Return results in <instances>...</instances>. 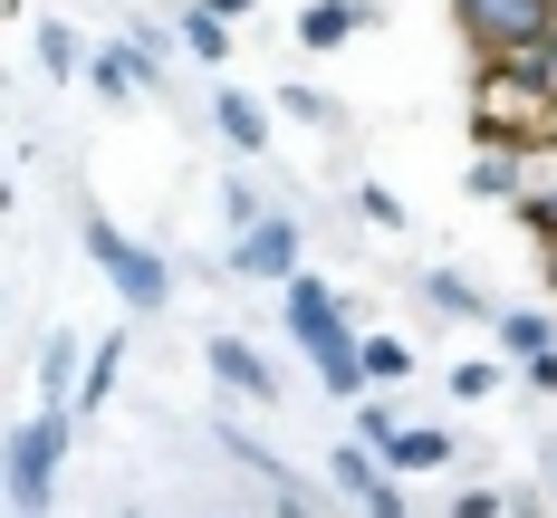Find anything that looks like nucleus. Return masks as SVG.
I'll return each instance as SVG.
<instances>
[{"instance_id": "1", "label": "nucleus", "mask_w": 557, "mask_h": 518, "mask_svg": "<svg viewBox=\"0 0 557 518\" xmlns=\"http://www.w3.org/2000/svg\"><path fill=\"white\" fill-rule=\"evenodd\" d=\"M278 307H288V337H298V355L318 365V384H327V394H366V337L346 327L336 288L298 269V279L278 288Z\"/></svg>"}, {"instance_id": "2", "label": "nucleus", "mask_w": 557, "mask_h": 518, "mask_svg": "<svg viewBox=\"0 0 557 518\" xmlns=\"http://www.w3.org/2000/svg\"><path fill=\"white\" fill-rule=\"evenodd\" d=\"M87 260L107 269V288L125 298V307H135V317H154V307L173 298V269H164V250H145V240H135L125 222H107V212H87Z\"/></svg>"}, {"instance_id": "3", "label": "nucleus", "mask_w": 557, "mask_h": 518, "mask_svg": "<svg viewBox=\"0 0 557 518\" xmlns=\"http://www.w3.org/2000/svg\"><path fill=\"white\" fill-rule=\"evenodd\" d=\"M451 20H461L471 58H529V49H548L557 0H451Z\"/></svg>"}, {"instance_id": "4", "label": "nucleus", "mask_w": 557, "mask_h": 518, "mask_svg": "<svg viewBox=\"0 0 557 518\" xmlns=\"http://www.w3.org/2000/svg\"><path fill=\"white\" fill-rule=\"evenodd\" d=\"M58 452H67V413L39 403V413L10 432V509H20V518H49V500H58Z\"/></svg>"}, {"instance_id": "5", "label": "nucleus", "mask_w": 557, "mask_h": 518, "mask_svg": "<svg viewBox=\"0 0 557 518\" xmlns=\"http://www.w3.org/2000/svg\"><path fill=\"white\" fill-rule=\"evenodd\" d=\"M491 327H500V355H509V365H529V384L557 394V317H548V307H500Z\"/></svg>"}, {"instance_id": "6", "label": "nucleus", "mask_w": 557, "mask_h": 518, "mask_svg": "<svg viewBox=\"0 0 557 518\" xmlns=\"http://www.w3.org/2000/svg\"><path fill=\"white\" fill-rule=\"evenodd\" d=\"M231 269L288 288V279H298V212H270L260 230H240V240H231Z\"/></svg>"}, {"instance_id": "7", "label": "nucleus", "mask_w": 557, "mask_h": 518, "mask_svg": "<svg viewBox=\"0 0 557 518\" xmlns=\"http://www.w3.org/2000/svg\"><path fill=\"white\" fill-rule=\"evenodd\" d=\"M327 470H336V490H346V500H356L366 518H404V490H394V470L366 452V442H336Z\"/></svg>"}, {"instance_id": "8", "label": "nucleus", "mask_w": 557, "mask_h": 518, "mask_svg": "<svg viewBox=\"0 0 557 518\" xmlns=\"http://www.w3.org/2000/svg\"><path fill=\"white\" fill-rule=\"evenodd\" d=\"M202 365L222 375L231 394H250V403H278V365H270V355H260L250 337H212V345H202Z\"/></svg>"}, {"instance_id": "9", "label": "nucleus", "mask_w": 557, "mask_h": 518, "mask_svg": "<svg viewBox=\"0 0 557 518\" xmlns=\"http://www.w3.org/2000/svg\"><path fill=\"white\" fill-rule=\"evenodd\" d=\"M394 470V480H423V470H451V432L443 422H404V432H394L385 452H375Z\"/></svg>"}, {"instance_id": "10", "label": "nucleus", "mask_w": 557, "mask_h": 518, "mask_svg": "<svg viewBox=\"0 0 557 518\" xmlns=\"http://www.w3.org/2000/svg\"><path fill=\"white\" fill-rule=\"evenodd\" d=\"M356 29H375L366 0H308V10H298V49H346Z\"/></svg>"}, {"instance_id": "11", "label": "nucleus", "mask_w": 557, "mask_h": 518, "mask_svg": "<svg viewBox=\"0 0 557 518\" xmlns=\"http://www.w3.org/2000/svg\"><path fill=\"white\" fill-rule=\"evenodd\" d=\"M212 125L231 135V154H270V106L240 97V87H212Z\"/></svg>"}, {"instance_id": "12", "label": "nucleus", "mask_w": 557, "mask_h": 518, "mask_svg": "<svg viewBox=\"0 0 557 518\" xmlns=\"http://www.w3.org/2000/svg\"><path fill=\"white\" fill-rule=\"evenodd\" d=\"M77 384H87V365H77V337H49V345H39V394H49L58 413H77Z\"/></svg>"}, {"instance_id": "13", "label": "nucleus", "mask_w": 557, "mask_h": 518, "mask_svg": "<svg viewBox=\"0 0 557 518\" xmlns=\"http://www.w3.org/2000/svg\"><path fill=\"white\" fill-rule=\"evenodd\" d=\"M87 77H97V87H107L115 106H125V97H135V87H154V77H145V58H135V39H115V49H97V67H87Z\"/></svg>"}, {"instance_id": "14", "label": "nucleus", "mask_w": 557, "mask_h": 518, "mask_svg": "<svg viewBox=\"0 0 557 518\" xmlns=\"http://www.w3.org/2000/svg\"><path fill=\"white\" fill-rule=\"evenodd\" d=\"M423 307H443V317H491V298L471 279H451V269H423Z\"/></svg>"}, {"instance_id": "15", "label": "nucleus", "mask_w": 557, "mask_h": 518, "mask_svg": "<svg viewBox=\"0 0 557 518\" xmlns=\"http://www.w3.org/2000/svg\"><path fill=\"white\" fill-rule=\"evenodd\" d=\"M115 375H125V337H97V355H87V384H77V413H97V403L115 394Z\"/></svg>"}, {"instance_id": "16", "label": "nucleus", "mask_w": 557, "mask_h": 518, "mask_svg": "<svg viewBox=\"0 0 557 518\" xmlns=\"http://www.w3.org/2000/svg\"><path fill=\"white\" fill-rule=\"evenodd\" d=\"M183 49H193V58H212V67H222V58H231V20H222V10H202V0H193V10H183Z\"/></svg>"}, {"instance_id": "17", "label": "nucleus", "mask_w": 557, "mask_h": 518, "mask_svg": "<svg viewBox=\"0 0 557 518\" xmlns=\"http://www.w3.org/2000/svg\"><path fill=\"white\" fill-rule=\"evenodd\" d=\"M39 58H49V77H77V67H97V49H87L67 20H49V29H39Z\"/></svg>"}, {"instance_id": "18", "label": "nucleus", "mask_w": 557, "mask_h": 518, "mask_svg": "<svg viewBox=\"0 0 557 518\" xmlns=\"http://www.w3.org/2000/svg\"><path fill=\"white\" fill-rule=\"evenodd\" d=\"M270 222V202H260V182H222V230L240 240V230H260Z\"/></svg>"}, {"instance_id": "19", "label": "nucleus", "mask_w": 557, "mask_h": 518, "mask_svg": "<svg viewBox=\"0 0 557 518\" xmlns=\"http://www.w3.org/2000/svg\"><path fill=\"white\" fill-rule=\"evenodd\" d=\"M413 375V345L404 337H366V384H404Z\"/></svg>"}, {"instance_id": "20", "label": "nucleus", "mask_w": 557, "mask_h": 518, "mask_svg": "<svg viewBox=\"0 0 557 518\" xmlns=\"http://www.w3.org/2000/svg\"><path fill=\"white\" fill-rule=\"evenodd\" d=\"M278 106L298 115V125H318V135H327V125H336V97H327V87H298V77L278 87Z\"/></svg>"}, {"instance_id": "21", "label": "nucleus", "mask_w": 557, "mask_h": 518, "mask_svg": "<svg viewBox=\"0 0 557 518\" xmlns=\"http://www.w3.org/2000/svg\"><path fill=\"white\" fill-rule=\"evenodd\" d=\"M356 222H375V230H404V202H394L385 182H356Z\"/></svg>"}, {"instance_id": "22", "label": "nucleus", "mask_w": 557, "mask_h": 518, "mask_svg": "<svg viewBox=\"0 0 557 518\" xmlns=\"http://www.w3.org/2000/svg\"><path fill=\"white\" fill-rule=\"evenodd\" d=\"M394 432H404V422H394V403H385V394H375L366 413H356V442H366V452H385Z\"/></svg>"}, {"instance_id": "23", "label": "nucleus", "mask_w": 557, "mask_h": 518, "mask_svg": "<svg viewBox=\"0 0 557 518\" xmlns=\"http://www.w3.org/2000/svg\"><path fill=\"white\" fill-rule=\"evenodd\" d=\"M270 518H318V500H308L288 470H270Z\"/></svg>"}, {"instance_id": "24", "label": "nucleus", "mask_w": 557, "mask_h": 518, "mask_svg": "<svg viewBox=\"0 0 557 518\" xmlns=\"http://www.w3.org/2000/svg\"><path fill=\"white\" fill-rule=\"evenodd\" d=\"M491 384H500V365H481V355H471V365H451V394H461V403H481Z\"/></svg>"}, {"instance_id": "25", "label": "nucleus", "mask_w": 557, "mask_h": 518, "mask_svg": "<svg viewBox=\"0 0 557 518\" xmlns=\"http://www.w3.org/2000/svg\"><path fill=\"white\" fill-rule=\"evenodd\" d=\"M451 518H509V500H500V490H461V500H451Z\"/></svg>"}, {"instance_id": "26", "label": "nucleus", "mask_w": 557, "mask_h": 518, "mask_svg": "<svg viewBox=\"0 0 557 518\" xmlns=\"http://www.w3.org/2000/svg\"><path fill=\"white\" fill-rule=\"evenodd\" d=\"M539 67H548V87H557V29H548V49H539Z\"/></svg>"}, {"instance_id": "27", "label": "nucleus", "mask_w": 557, "mask_h": 518, "mask_svg": "<svg viewBox=\"0 0 557 518\" xmlns=\"http://www.w3.org/2000/svg\"><path fill=\"white\" fill-rule=\"evenodd\" d=\"M202 10H222V20H240V10H250V0H202Z\"/></svg>"}, {"instance_id": "28", "label": "nucleus", "mask_w": 557, "mask_h": 518, "mask_svg": "<svg viewBox=\"0 0 557 518\" xmlns=\"http://www.w3.org/2000/svg\"><path fill=\"white\" fill-rule=\"evenodd\" d=\"M548 288H557V240H548Z\"/></svg>"}, {"instance_id": "29", "label": "nucleus", "mask_w": 557, "mask_h": 518, "mask_svg": "<svg viewBox=\"0 0 557 518\" xmlns=\"http://www.w3.org/2000/svg\"><path fill=\"white\" fill-rule=\"evenodd\" d=\"M125 518H145V509H125Z\"/></svg>"}, {"instance_id": "30", "label": "nucleus", "mask_w": 557, "mask_h": 518, "mask_svg": "<svg viewBox=\"0 0 557 518\" xmlns=\"http://www.w3.org/2000/svg\"><path fill=\"white\" fill-rule=\"evenodd\" d=\"M548 144H557V125H548Z\"/></svg>"}]
</instances>
